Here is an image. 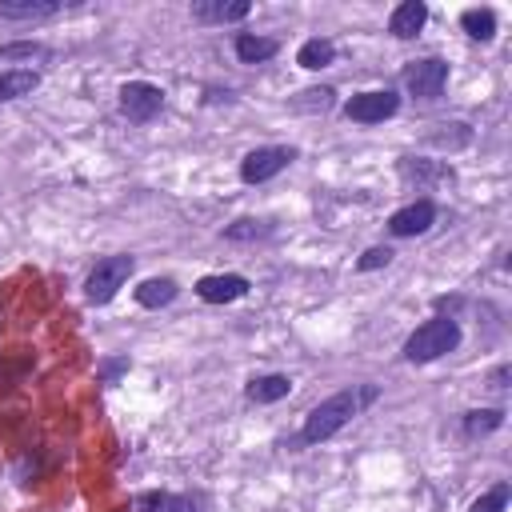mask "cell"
<instances>
[{
	"instance_id": "obj_1",
	"label": "cell",
	"mask_w": 512,
	"mask_h": 512,
	"mask_svg": "<svg viewBox=\"0 0 512 512\" xmlns=\"http://www.w3.org/2000/svg\"><path fill=\"white\" fill-rule=\"evenodd\" d=\"M372 400H376V388H344V392H336V396L320 400V404L304 416L300 440H304V444H320V440L336 436V432H340L352 416H360V408H364V404H372Z\"/></svg>"
},
{
	"instance_id": "obj_2",
	"label": "cell",
	"mask_w": 512,
	"mask_h": 512,
	"mask_svg": "<svg viewBox=\"0 0 512 512\" xmlns=\"http://www.w3.org/2000/svg\"><path fill=\"white\" fill-rule=\"evenodd\" d=\"M456 344H460V324H456L452 316H432V320H424V324L404 340V360L428 364V360L448 356Z\"/></svg>"
},
{
	"instance_id": "obj_3",
	"label": "cell",
	"mask_w": 512,
	"mask_h": 512,
	"mask_svg": "<svg viewBox=\"0 0 512 512\" xmlns=\"http://www.w3.org/2000/svg\"><path fill=\"white\" fill-rule=\"evenodd\" d=\"M132 268H136L132 256H104V260H96V268H92L88 280H84V296H88L92 304H108V300L124 288V280L132 276Z\"/></svg>"
},
{
	"instance_id": "obj_4",
	"label": "cell",
	"mask_w": 512,
	"mask_h": 512,
	"mask_svg": "<svg viewBox=\"0 0 512 512\" xmlns=\"http://www.w3.org/2000/svg\"><path fill=\"white\" fill-rule=\"evenodd\" d=\"M160 104H164V92L156 84H148V80H128L120 88V112L128 120H136V124H148L160 112Z\"/></svg>"
},
{
	"instance_id": "obj_5",
	"label": "cell",
	"mask_w": 512,
	"mask_h": 512,
	"mask_svg": "<svg viewBox=\"0 0 512 512\" xmlns=\"http://www.w3.org/2000/svg\"><path fill=\"white\" fill-rule=\"evenodd\" d=\"M396 108H400V96H396L392 88H376V92H360V96H352V100L344 104V112H348V120H356V124H380V120H388V116H396Z\"/></svg>"
},
{
	"instance_id": "obj_6",
	"label": "cell",
	"mask_w": 512,
	"mask_h": 512,
	"mask_svg": "<svg viewBox=\"0 0 512 512\" xmlns=\"http://www.w3.org/2000/svg\"><path fill=\"white\" fill-rule=\"evenodd\" d=\"M404 84H408L412 96H420V100H436V96L444 92V84H448V64H444L440 56L416 60V64L404 72Z\"/></svg>"
},
{
	"instance_id": "obj_7",
	"label": "cell",
	"mask_w": 512,
	"mask_h": 512,
	"mask_svg": "<svg viewBox=\"0 0 512 512\" xmlns=\"http://www.w3.org/2000/svg\"><path fill=\"white\" fill-rule=\"evenodd\" d=\"M292 160H296L292 148H256V152H248L240 160V176H244V184H264L276 172H284Z\"/></svg>"
},
{
	"instance_id": "obj_8",
	"label": "cell",
	"mask_w": 512,
	"mask_h": 512,
	"mask_svg": "<svg viewBox=\"0 0 512 512\" xmlns=\"http://www.w3.org/2000/svg\"><path fill=\"white\" fill-rule=\"evenodd\" d=\"M432 220H436V204L432 200H416V204L392 212L388 228H392V236H420V232L432 228Z\"/></svg>"
},
{
	"instance_id": "obj_9",
	"label": "cell",
	"mask_w": 512,
	"mask_h": 512,
	"mask_svg": "<svg viewBox=\"0 0 512 512\" xmlns=\"http://www.w3.org/2000/svg\"><path fill=\"white\" fill-rule=\"evenodd\" d=\"M244 292H248V280L236 276V272H228V276H204L196 284V296L204 304H228V300H240Z\"/></svg>"
},
{
	"instance_id": "obj_10",
	"label": "cell",
	"mask_w": 512,
	"mask_h": 512,
	"mask_svg": "<svg viewBox=\"0 0 512 512\" xmlns=\"http://www.w3.org/2000/svg\"><path fill=\"white\" fill-rule=\"evenodd\" d=\"M252 12L248 0H196L192 4V16L204 20V24H236Z\"/></svg>"
},
{
	"instance_id": "obj_11",
	"label": "cell",
	"mask_w": 512,
	"mask_h": 512,
	"mask_svg": "<svg viewBox=\"0 0 512 512\" xmlns=\"http://www.w3.org/2000/svg\"><path fill=\"white\" fill-rule=\"evenodd\" d=\"M424 20H428L424 0H404V4L392 8V16H388V32H392L396 40H412V36L424 28Z\"/></svg>"
},
{
	"instance_id": "obj_12",
	"label": "cell",
	"mask_w": 512,
	"mask_h": 512,
	"mask_svg": "<svg viewBox=\"0 0 512 512\" xmlns=\"http://www.w3.org/2000/svg\"><path fill=\"white\" fill-rule=\"evenodd\" d=\"M60 12V0H0V20H48Z\"/></svg>"
},
{
	"instance_id": "obj_13",
	"label": "cell",
	"mask_w": 512,
	"mask_h": 512,
	"mask_svg": "<svg viewBox=\"0 0 512 512\" xmlns=\"http://www.w3.org/2000/svg\"><path fill=\"white\" fill-rule=\"evenodd\" d=\"M248 400L252 404H276V400H284L288 392H292V380L288 376H280V372H268V376H256V380H248Z\"/></svg>"
},
{
	"instance_id": "obj_14",
	"label": "cell",
	"mask_w": 512,
	"mask_h": 512,
	"mask_svg": "<svg viewBox=\"0 0 512 512\" xmlns=\"http://www.w3.org/2000/svg\"><path fill=\"white\" fill-rule=\"evenodd\" d=\"M132 512H196V504L188 496H172V492H148L132 500Z\"/></svg>"
},
{
	"instance_id": "obj_15",
	"label": "cell",
	"mask_w": 512,
	"mask_h": 512,
	"mask_svg": "<svg viewBox=\"0 0 512 512\" xmlns=\"http://www.w3.org/2000/svg\"><path fill=\"white\" fill-rule=\"evenodd\" d=\"M332 60H336V44H332V40H324V36L304 40V44H300V52H296V64H300V68H312V72H316V68H328Z\"/></svg>"
},
{
	"instance_id": "obj_16",
	"label": "cell",
	"mask_w": 512,
	"mask_h": 512,
	"mask_svg": "<svg viewBox=\"0 0 512 512\" xmlns=\"http://www.w3.org/2000/svg\"><path fill=\"white\" fill-rule=\"evenodd\" d=\"M176 280L172 276H152V280H144L140 288H136V300L144 304V308H160V304H172L176 300Z\"/></svg>"
},
{
	"instance_id": "obj_17",
	"label": "cell",
	"mask_w": 512,
	"mask_h": 512,
	"mask_svg": "<svg viewBox=\"0 0 512 512\" xmlns=\"http://www.w3.org/2000/svg\"><path fill=\"white\" fill-rule=\"evenodd\" d=\"M36 84H40V72H32V68L0 72V104H4V100H20V96H28Z\"/></svg>"
},
{
	"instance_id": "obj_18",
	"label": "cell",
	"mask_w": 512,
	"mask_h": 512,
	"mask_svg": "<svg viewBox=\"0 0 512 512\" xmlns=\"http://www.w3.org/2000/svg\"><path fill=\"white\" fill-rule=\"evenodd\" d=\"M276 40L272 36H252V32H240L236 36V56L244 60V64H260V60H268V56H276Z\"/></svg>"
},
{
	"instance_id": "obj_19",
	"label": "cell",
	"mask_w": 512,
	"mask_h": 512,
	"mask_svg": "<svg viewBox=\"0 0 512 512\" xmlns=\"http://www.w3.org/2000/svg\"><path fill=\"white\" fill-rule=\"evenodd\" d=\"M460 24H464V32H468L472 40H492V36H496V16H492V8H468V12L460 16Z\"/></svg>"
},
{
	"instance_id": "obj_20",
	"label": "cell",
	"mask_w": 512,
	"mask_h": 512,
	"mask_svg": "<svg viewBox=\"0 0 512 512\" xmlns=\"http://www.w3.org/2000/svg\"><path fill=\"white\" fill-rule=\"evenodd\" d=\"M504 424V412L500 408H480V412H468L464 416V436H488Z\"/></svg>"
},
{
	"instance_id": "obj_21",
	"label": "cell",
	"mask_w": 512,
	"mask_h": 512,
	"mask_svg": "<svg viewBox=\"0 0 512 512\" xmlns=\"http://www.w3.org/2000/svg\"><path fill=\"white\" fill-rule=\"evenodd\" d=\"M508 508V484H496L492 492H484L468 512H504Z\"/></svg>"
},
{
	"instance_id": "obj_22",
	"label": "cell",
	"mask_w": 512,
	"mask_h": 512,
	"mask_svg": "<svg viewBox=\"0 0 512 512\" xmlns=\"http://www.w3.org/2000/svg\"><path fill=\"white\" fill-rule=\"evenodd\" d=\"M224 236H228V240H252V236H268V224H260V220H236L232 228H224Z\"/></svg>"
},
{
	"instance_id": "obj_23",
	"label": "cell",
	"mask_w": 512,
	"mask_h": 512,
	"mask_svg": "<svg viewBox=\"0 0 512 512\" xmlns=\"http://www.w3.org/2000/svg\"><path fill=\"white\" fill-rule=\"evenodd\" d=\"M400 172H404L408 180H416V176H420V180H424V176H436V180H452V172H448V168H428V164H412V160H404V164H400Z\"/></svg>"
},
{
	"instance_id": "obj_24",
	"label": "cell",
	"mask_w": 512,
	"mask_h": 512,
	"mask_svg": "<svg viewBox=\"0 0 512 512\" xmlns=\"http://www.w3.org/2000/svg\"><path fill=\"white\" fill-rule=\"evenodd\" d=\"M388 260H392V248H368V252L356 260V268H360V272H372V268H384Z\"/></svg>"
},
{
	"instance_id": "obj_25",
	"label": "cell",
	"mask_w": 512,
	"mask_h": 512,
	"mask_svg": "<svg viewBox=\"0 0 512 512\" xmlns=\"http://www.w3.org/2000/svg\"><path fill=\"white\" fill-rule=\"evenodd\" d=\"M12 56H40V60H48V48H40V44H8V48H0V60H12Z\"/></svg>"
},
{
	"instance_id": "obj_26",
	"label": "cell",
	"mask_w": 512,
	"mask_h": 512,
	"mask_svg": "<svg viewBox=\"0 0 512 512\" xmlns=\"http://www.w3.org/2000/svg\"><path fill=\"white\" fill-rule=\"evenodd\" d=\"M124 368H128V360H112V364H104V380H116Z\"/></svg>"
},
{
	"instance_id": "obj_27",
	"label": "cell",
	"mask_w": 512,
	"mask_h": 512,
	"mask_svg": "<svg viewBox=\"0 0 512 512\" xmlns=\"http://www.w3.org/2000/svg\"><path fill=\"white\" fill-rule=\"evenodd\" d=\"M504 380H508V368H496V372H492V384L504 388Z\"/></svg>"
}]
</instances>
